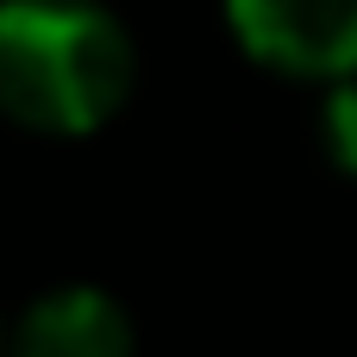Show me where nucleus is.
I'll list each match as a JSON object with an SVG mask.
<instances>
[{
  "label": "nucleus",
  "mask_w": 357,
  "mask_h": 357,
  "mask_svg": "<svg viewBox=\"0 0 357 357\" xmlns=\"http://www.w3.org/2000/svg\"><path fill=\"white\" fill-rule=\"evenodd\" d=\"M6 339H13V351H25V357H126L138 345L126 307L113 295L88 289V282L38 295Z\"/></svg>",
  "instance_id": "obj_3"
},
{
  "label": "nucleus",
  "mask_w": 357,
  "mask_h": 357,
  "mask_svg": "<svg viewBox=\"0 0 357 357\" xmlns=\"http://www.w3.org/2000/svg\"><path fill=\"white\" fill-rule=\"evenodd\" d=\"M238 50L295 82H339L357 69V0H226Z\"/></svg>",
  "instance_id": "obj_2"
},
{
  "label": "nucleus",
  "mask_w": 357,
  "mask_h": 357,
  "mask_svg": "<svg viewBox=\"0 0 357 357\" xmlns=\"http://www.w3.org/2000/svg\"><path fill=\"white\" fill-rule=\"evenodd\" d=\"M132 31L100 0H0V119L88 138L132 100Z\"/></svg>",
  "instance_id": "obj_1"
},
{
  "label": "nucleus",
  "mask_w": 357,
  "mask_h": 357,
  "mask_svg": "<svg viewBox=\"0 0 357 357\" xmlns=\"http://www.w3.org/2000/svg\"><path fill=\"white\" fill-rule=\"evenodd\" d=\"M320 144L333 157V169L357 176V69L326 82V100H320Z\"/></svg>",
  "instance_id": "obj_4"
}]
</instances>
